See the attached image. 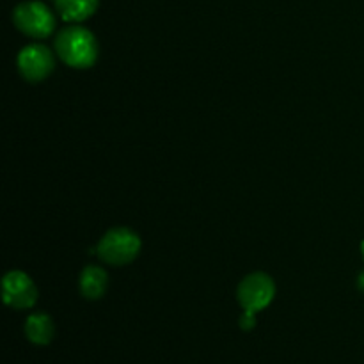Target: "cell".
<instances>
[{
    "label": "cell",
    "mask_w": 364,
    "mask_h": 364,
    "mask_svg": "<svg viewBox=\"0 0 364 364\" xmlns=\"http://www.w3.org/2000/svg\"><path fill=\"white\" fill-rule=\"evenodd\" d=\"M53 68H55V57L50 52L48 46L34 43L21 48V52L18 53V70L21 77L32 84L50 77Z\"/></svg>",
    "instance_id": "cell-5"
},
{
    "label": "cell",
    "mask_w": 364,
    "mask_h": 364,
    "mask_svg": "<svg viewBox=\"0 0 364 364\" xmlns=\"http://www.w3.org/2000/svg\"><path fill=\"white\" fill-rule=\"evenodd\" d=\"M141 251V238L128 228H112L98 244V255L109 265H127Z\"/></svg>",
    "instance_id": "cell-2"
},
{
    "label": "cell",
    "mask_w": 364,
    "mask_h": 364,
    "mask_svg": "<svg viewBox=\"0 0 364 364\" xmlns=\"http://www.w3.org/2000/svg\"><path fill=\"white\" fill-rule=\"evenodd\" d=\"M100 6V0H55L60 18L71 23H80L91 18Z\"/></svg>",
    "instance_id": "cell-9"
},
{
    "label": "cell",
    "mask_w": 364,
    "mask_h": 364,
    "mask_svg": "<svg viewBox=\"0 0 364 364\" xmlns=\"http://www.w3.org/2000/svg\"><path fill=\"white\" fill-rule=\"evenodd\" d=\"M358 287H359V290L364 291V272L361 274V276H359V279H358Z\"/></svg>",
    "instance_id": "cell-11"
},
{
    "label": "cell",
    "mask_w": 364,
    "mask_h": 364,
    "mask_svg": "<svg viewBox=\"0 0 364 364\" xmlns=\"http://www.w3.org/2000/svg\"><path fill=\"white\" fill-rule=\"evenodd\" d=\"M361 251H363V258H364V242H363V245H361Z\"/></svg>",
    "instance_id": "cell-12"
},
{
    "label": "cell",
    "mask_w": 364,
    "mask_h": 364,
    "mask_svg": "<svg viewBox=\"0 0 364 364\" xmlns=\"http://www.w3.org/2000/svg\"><path fill=\"white\" fill-rule=\"evenodd\" d=\"M57 55L64 64L77 70H87L98 60V41L89 28L68 25L55 38Z\"/></svg>",
    "instance_id": "cell-1"
},
{
    "label": "cell",
    "mask_w": 364,
    "mask_h": 364,
    "mask_svg": "<svg viewBox=\"0 0 364 364\" xmlns=\"http://www.w3.org/2000/svg\"><path fill=\"white\" fill-rule=\"evenodd\" d=\"M238 323H240V327L244 331H251L252 327L256 326V315L255 313H249V311H244V315L240 316V320H238Z\"/></svg>",
    "instance_id": "cell-10"
},
{
    "label": "cell",
    "mask_w": 364,
    "mask_h": 364,
    "mask_svg": "<svg viewBox=\"0 0 364 364\" xmlns=\"http://www.w3.org/2000/svg\"><path fill=\"white\" fill-rule=\"evenodd\" d=\"M237 297L244 311L259 313L276 297V284L265 272H255L238 284Z\"/></svg>",
    "instance_id": "cell-4"
},
{
    "label": "cell",
    "mask_w": 364,
    "mask_h": 364,
    "mask_svg": "<svg viewBox=\"0 0 364 364\" xmlns=\"http://www.w3.org/2000/svg\"><path fill=\"white\" fill-rule=\"evenodd\" d=\"M25 336L31 343L45 347L55 336V326L53 320L50 318L46 313H32L27 320H25Z\"/></svg>",
    "instance_id": "cell-7"
},
{
    "label": "cell",
    "mask_w": 364,
    "mask_h": 364,
    "mask_svg": "<svg viewBox=\"0 0 364 364\" xmlns=\"http://www.w3.org/2000/svg\"><path fill=\"white\" fill-rule=\"evenodd\" d=\"M13 21L18 31L34 39L48 38L55 31V16L39 0H27L14 7Z\"/></svg>",
    "instance_id": "cell-3"
},
{
    "label": "cell",
    "mask_w": 364,
    "mask_h": 364,
    "mask_svg": "<svg viewBox=\"0 0 364 364\" xmlns=\"http://www.w3.org/2000/svg\"><path fill=\"white\" fill-rule=\"evenodd\" d=\"M107 284H109V276L102 267L89 265L82 270L80 274V291L85 299H102L107 291Z\"/></svg>",
    "instance_id": "cell-8"
},
{
    "label": "cell",
    "mask_w": 364,
    "mask_h": 364,
    "mask_svg": "<svg viewBox=\"0 0 364 364\" xmlns=\"http://www.w3.org/2000/svg\"><path fill=\"white\" fill-rule=\"evenodd\" d=\"M2 297L9 308L31 309L38 302V288L25 272L11 270L2 279Z\"/></svg>",
    "instance_id": "cell-6"
}]
</instances>
